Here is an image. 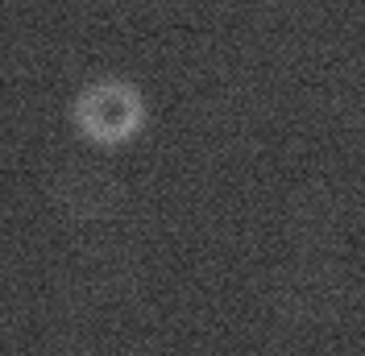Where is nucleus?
<instances>
[{"label": "nucleus", "instance_id": "nucleus-2", "mask_svg": "<svg viewBox=\"0 0 365 356\" xmlns=\"http://www.w3.org/2000/svg\"><path fill=\"white\" fill-rule=\"evenodd\" d=\"M54 199L67 216H113L116 203H120V187H116L113 174H100V170H88V166H75L54 182Z\"/></svg>", "mask_w": 365, "mask_h": 356}, {"label": "nucleus", "instance_id": "nucleus-1", "mask_svg": "<svg viewBox=\"0 0 365 356\" xmlns=\"http://www.w3.org/2000/svg\"><path fill=\"white\" fill-rule=\"evenodd\" d=\"M71 120L83 141L91 145H129L141 129H145V95L129 79H91L79 88V95L71 100Z\"/></svg>", "mask_w": 365, "mask_h": 356}]
</instances>
